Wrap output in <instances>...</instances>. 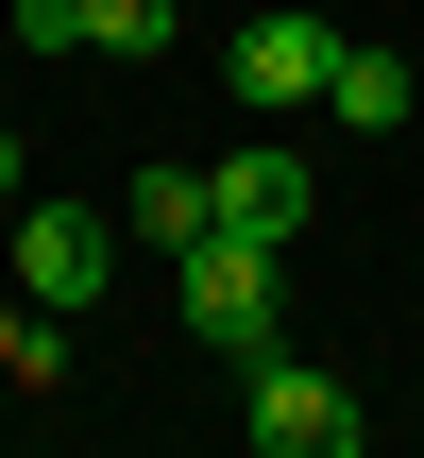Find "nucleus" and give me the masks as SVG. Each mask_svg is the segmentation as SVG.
Listing matches in <instances>:
<instances>
[{
  "mask_svg": "<svg viewBox=\"0 0 424 458\" xmlns=\"http://www.w3.org/2000/svg\"><path fill=\"white\" fill-rule=\"evenodd\" d=\"M306 204H323L306 153H221V221H238V238H306Z\"/></svg>",
  "mask_w": 424,
  "mask_h": 458,
  "instance_id": "obj_5",
  "label": "nucleus"
},
{
  "mask_svg": "<svg viewBox=\"0 0 424 458\" xmlns=\"http://www.w3.org/2000/svg\"><path fill=\"white\" fill-rule=\"evenodd\" d=\"M0 34H17V51H68V34H85V0H0Z\"/></svg>",
  "mask_w": 424,
  "mask_h": 458,
  "instance_id": "obj_10",
  "label": "nucleus"
},
{
  "mask_svg": "<svg viewBox=\"0 0 424 458\" xmlns=\"http://www.w3.org/2000/svg\"><path fill=\"white\" fill-rule=\"evenodd\" d=\"M85 51H170V0H85Z\"/></svg>",
  "mask_w": 424,
  "mask_h": 458,
  "instance_id": "obj_9",
  "label": "nucleus"
},
{
  "mask_svg": "<svg viewBox=\"0 0 424 458\" xmlns=\"http://www.w3.org/2000/svg\"><path fill=\"white\" fill-rule=\"evenodd\" d=\"M51 374H68V306L17 289V306H0V391H51Z\"/></svg>",
  "mask_w": 424,
  "mask_h": 458,
  "instance_id": "obj_7",
  "label": "nucleus"
},
{
  "mask_svg": "<svg viewBox=\"0 0 424 458\" xmlns=\"http://www.w3.org/2000/svg\"><path fill=\"white\" fill-rule=\"evenodd\" d=\"M119 238L136 221H102V204H17V289L34 306H102L119 289Z\"/></svg>",
  "mask_w": 424,
  "mask_h": 458,
  "instance_id": "obj_3",
  "label": "nucleus"
},
{
  "mask_svg": "<svg viewBox=\"0 0 424 458\" xmlns=\"http://www.w3.org/2000/svg\"><path fill=\"white\" fill-rule=\"evenodd\" d=\"M323 119H357V136H374V119H408V68H391V51H357V34H340V85H323Z\"/></svg>",
  "mask_w": 424,
  "mask_h": 458,
  "instance_id": "obj_8",
  "label": "nucleus"
},
{
  "mask_svg": "<svg viewBox=\"0 0 424 458\" xmlns=\"http://www.w3.org/2000/svg\"><path fill=\"white\" fill-rule=\"evenodd\" d=\"M289 238H204V255H170V306H187V340L204 357H272V306H289V272H272Z\"/></svg>",
  "mask_w": 424,
  "mask_h": 458,
  "instance_id": "obj_1",
  "label": "nucleus"
},
{
  "mask_svg": "<svg viewBox=\"0 0 424 458\" xmlns=\"http://www.w3.org/2000/svg\"><path fill=\"white\" fill-rule=\"evenodd\" d=\"M238 425H255V458H357V442H374V408H357L340 374H306L289 340L238 357Z\"/></svg>",
  "mask_w": 424,
  "mask_h": 458,
  "instance_id": "obj_2",
  "label": "nucleus"
},
{
  "mask_svg": "<svg viewBox=\"0 0 424 458\" xmlns=\"http://www.w3.org/2000/svg\"><path fill=\"white\" fill-rule=\"evenodd\" d=\"M17 170H34V153H17V136H0V204H17Z\"/></svg>",
  "mask_w": 424,
  "mask_h": 458,
  "instance_id": "obj_11",
  "label": "nucleus"
},
{
  "mask_svg": "<svg viewBox=\"0 0 424 458\" xmlns=\"http://www.w3.org/2000/svg\"><path fill=\"white\" fill-rule=\"evenodd\" d=\"M323 85H340V34H323V17H289V0L238 17V102H255V119H289V102H323Z\"/></svg>",
  "mask_w": 424,
  "mask_h": 458,
  "instance_id": "obj_4",
  "label": "nucleus"
},
{
  "mask_svg": "<svg viewBox=\"0 0 424 458\" xmlns=\"http://www.w3.org/2000/svg\"><path fill=\"white\" fill-rule=\"evenodd\" d=\"M119 221H136V255H204V238H221V170H136Z\"/></svg>",
  "mask_w": 424,
  "mask_h": 458,
  "instance_id": "obj_6",
  "label": "nucleus"
}]
</instances>
